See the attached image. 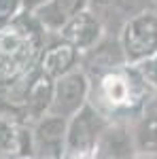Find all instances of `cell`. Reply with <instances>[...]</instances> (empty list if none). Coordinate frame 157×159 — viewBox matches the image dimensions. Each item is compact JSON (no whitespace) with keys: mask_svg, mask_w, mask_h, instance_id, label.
Instances as JSON below:
<instances>
[{"mask_svg":"<svg viewBox=\"0 0 157 159\" xmlns=\"http://www.w3.org/2000/svg\"><path fill=\"white\" fill-rule=\"evenodd\" d=\"M155 93L146 72L138 64H121L98 74L89 89V104L106 119L130 117L142 112L149 98Z\"/></svg>","mask_w":157,"mask_h":159,"instance_id":"1","label":"cell"},{"mask_svg":"<svg viewBox=\"0 0 157 159\" xmlns=\"http://www.w3.org/2000/svg\"><path fill=\"white\" fill-rule=\"evenodd\" d=\"M43 24L32 11H21L0 24V87L11 85L32 70L43 49Z\"/></svg>","mask_w":157,"mask_h":159,"instance_id":"2","label":"cell"},{"mask_svg":"<svg viewBox=\"0 0 157 159\" xmlns=\"http://www.w3.org/2000/svg\"><path fill=\"white\" fill-rule=\"evenodd\" d=\"M110 119H106L96 106L89 102L79 112H74L68 119V132H66V151L68 157H94L96 144L104 127Z\"/></svg>","mask_w":157,"mask_h":159,"instance_id":"3","label":"cell"},{"mask_svg":"<svg viewBox=\"0 0 157 159\" xmlns=\"http://www.w3.org/2000/svg\"><path fill=\"white\" fill-rule=\"evenodd\" d=\"M121 49L127 64H146L157 57V13L145 11L121 30Z\"/></svg>","mask_w":157,"mask_h":159,"instance_id":"4","label":"cell"},{"mask_svg":"<svg viewBox=\"0 0 157 159\" xmlns=\"http://www.w3.org/2000/svg\"><path fill=\"white\" fill-rule=\"evenodd\" d=\"M89 89H91V81L85 70L72 68L70 72L62 74L60 79H55L49 112L70 119L74 112H79L89 102Z\"/></svg>","mask_w":157,"mask_h":159,"instance_id":"5","label":"cell"},{"mask_svg":"<svg viewBox=\"0 0 157 159\" xmlns=\"http://www.w3.org/2000/svg\"><path fill=\"white\" fill-rule=\"evenodd\" d=\"M32 153V129H28L25 117L13 106L0 110V155L25 157Z\"/></svg>","mask_w":157,"mask_h":159,"instance_id":"6","label":"cell"},{"mask_svg":"<svg viewBox=\"0 0 157 159\" xmlns=\"http://www.w3.org/2000/svg\"><path fill=\"white\" fill-rule=\"evenodd\" d=\"M66 132H68V119L62 115L47 112L32 129V148L36 155L45 157H62L66 151Z\"/></svg>","mask_w":157,"mask_h":159,"instance_id":"7","label":"cell"},{"mask_svg":"<svg viewBox=\"0 0 157 159\" xmlns=\"http://www.w3.org/2000/svg\"><path fill=\"white\" fill-rule=\"evenodd\" d=\"M60 36L74 45L79 51H89L102 38V24L94 13L83 9L60 28Z\"/></svg>","mask_w":157,"mask_h":159,"instance_id":"8","label":"cell"},{"mask_svg":"<svg viewBox=\"0 0 157 159\" xmlns=\"http://www.w3.org/2000/svg\"><path fill=\"white\" fill-rule=\"evenodd\" d=\"M53 85L55 81L47 76L45 72H30L28 87H25L24 104H21V115L28 119H40L43 115H47L51 108V100H53Z\"/></svg>","mask_w":157,"mask_h":159,"instance_id":"9","label":"cell"},{"mask_svg":"<svg viewBox=\"0 0 157 159\" xmlns=\"http://www.w3.org/2000/svg\"><path fill=\"white\" fill-rule=\"evenodd\" d=\"M76 61H79V49L62 38V43H55V45H51L49 49H45L40 53L38 70L55 81L62 74L76 68Z\"/></svg>","mask_w":157,"mask_h":159,"instance_id":"10","label":"cell"},{"mask_svg":"<svg viewBox=\"0 0 157 159\" xmlns=\"http://www.w3.org/2000/svg\"><path fill=\"white\" fill-rule=\"evenodd\" d=\"M89 0H47L43 2L40 7L34 9V15L36 19L43 24L45 30H51V32H60V28L70 17H74L79 11L87 9Z\"/></svg>","mask_w":157,"mask_h":159,"instance_id":"11","label":"cell"},{"mask_svg":"<svg viewBox=\"0 0 157 159\" xmlns=\"http://www.w3.org/2000/svg\"><path fill=\"white\" fill-rule=\"evenodd\" d=\"M132 151H136V147H134V136L127 132V127L123 123L109 121L96 144L94 157L96 155L98 157H127L132 155Z\"/></svg>","mask_w":157,"mask_h":159,"instance_id":"12","label":"cell"},{"mask_svg":"<svg viewBox=\"0 0 157 159\" xmlns=\"http://www.w3.org/2000/svg\"><path fill=\"white\" fill-rule=\"evenodd\" d=\"M134 147L140 153H157V112L145 115L134 129Z\"/></svg>","mask_w":157,"mask_h":159,"instance_id":"13","label":"cell"},{"mask_svg":"<svg viewBox=\"0 0 157 159\" xmlns=\"http://www.w3.org/2000/svg\"><path fill=\"white\" fill-rule=\"evenodd\" d=\"M24 11V0H0V24L11 21Z\"/></svg>","mask_w":157,"mask_h":159,"instance_id":"14","label":"cell"},{"mask_svg":"<svg viewBox=\"0 0 157 159\" xmlns=\"http://www.w3.org/2000/svg\"><path fill=\"white\" fill-rule=\"evenodd\" d=\"M138 66H142V70L146 72L149 81H151V85H153V89H155V93H157V57H153L146 64H138Z\"/></svg>","mask_w":157,"mask_h":159,"instance_id":"15","label":"cell"},{"mask_svg":"<svg viewBox=\"0 0 157 159\" xmlns=\"http://www.w3.org/2000/svg\"><path fill=\"white\" fill-rule=\"evenodd\" d=\"M43 2H47V0H24V11H34Z\"/></svg>","mask_w":157,"mask_h":159,"instance_id":"16","label":"cell"},{"mask_svg":"<svg viewBox=\"0 0 157 159\" xmlns=\"http://www.w3.org/2000/svg\"><path fill=\"white\" fill-rule=\"evenodd\" d=\"M94 4H98V7H109V4H113L115 0H91Z\"/></svg>","mask_w":157,"mask_h":159,"instance_id":"17","label":"cell"}]
</instances>
